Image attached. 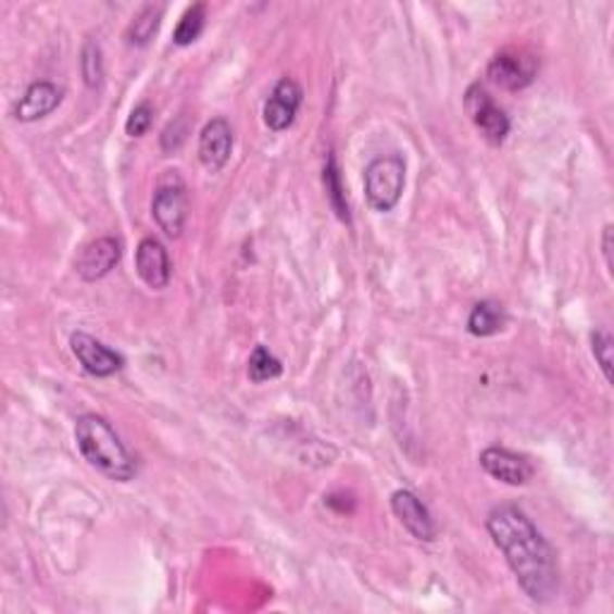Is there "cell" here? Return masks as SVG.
<instances>
[{
  "mask_svg": "<svg viewBox=\"0 0 614 614\" xmlns=\"http://www.w3.org/2000/svg\"><path fill=\"white\" fill-rule=\"evenodd\" d=\"M488 532L524 593L536 602L552 600L560 584L557 560L532 521L516 506H497L488 516Z\"/></svg>",
  "mask_w": 614,
  "mask_h": 614,
  "instance_id": "6da1fadb",
  "label": "cell"
},
{
  "mask_svg": "<svg viewBox=\"0 0 614 614\" xmlns=\"http://www.w3.org/2000/svg\"><path fill=\"white\" fill-rule=\"evenodd\" d=\"M75 442L89 466L101 471L106 478L118 483L135 478V459L121 442V437L115 435L109 421H103L101 415L87 413L83 418H77Z\"/></svg>",
  "mask_w": 614,
  "mask_h": 614,
  "instance_id": "7a4b0ae2",
  "label": "cell"
},
{
  "mask_svg": "<svg viewBox=\"0 0 614 614\" xmlns=\"http://www.w3.org/2000/svg\"><path fill=\"white\" fill-rule=\"evenodd\" d=\"M405 188V164L399 154L377 156L365 168V197L375 212H391Z\"/></svg>",
  "mask_w": 614,
  "mask_h": 614,
  "instance_id": "3957f363",
  "label": "cell"
},
{
  "mask_svg": "<svg viewBox=\"0 0 614 614\" xmlns=\"http://www.w3.org/2000/svg\"><path fill=\"white\" fill-rule=\"evenodd\" d=\"M188 188L176 176V171H166V176L159 180V188L152 200V214L156 218L159 228L164 230L168 238H180L185 224H188Z\"/></svg>",
  "mask_w": 614,
  "mask_h": 614,
  "instance_id": "277c9868",
  "label": "cell"
},
{
  "mask_svg": "<svg viewBox=\"0 0 614 614\" xmlns=\"http://www.w3.org/2000/svg\"><path fill=\"white\" fill-rule=\"evenodd\" d=\"M463 106H466V113L471 115L473 125L478 127L480 135L490 145H502L506 140L509 130H512L509 115L500 106H497L483 85H471L468 87L466 99H463Z\"/></svg>",
  "mask_w": 614,
  "mask_h": 614,
  "instance_id": "5b68a950",
  "label": "cell"
},
{
  "mask_svg": "<svg viewBox=\"0 0 614 614\" xmlns=\"http://www.w3.org/2000/svg\"><path fill=\"white\" fill-rule=\"evenodd\" d=\"M536 73H538L536 58L521 49H506L502 53H497L488 65L490 83L506 91L526 89L532 79H536Z\"/></svg>",
  "mask_w": 614,
  "mask_h": 614,
  "instance_id": "8992f818",
  "label": "cell"
},
{
  "mask_svg": "<svg viewBox=\"0 0 614 614\" xmlns=\"http://www.w3.org/2000/svg\"><path fill=\"white\" fill-rule=\"evenodd\" d=\"M71 346L79 365H83L85 373H89L91 377H111L115 373H121L125 365L121 353L111 351L109 346H103L101 341L95 339V336H89L85 331L73 334Z\"/></svg>",
  "mask_w": 614,
  "mask_h": 614,
  "instance_id": "52a82bcc",
  "label": "cell"
},
{
  "mask_svg": "<svg viewBox=\"0 0 614 614\" xmlns=\"http://www.w3.org/2000/svg\"><path fill=\"white\" fill-rule=\"evenodd\" d=\"M300 103H303V89L291 77H284L274 87L272 97L264 103V123L274 133H284L293 125Z\"/></svg>",
  "mask_w": 614,
  "mask_h": 614,
  "instance_id": "ba28073f",
  "label": "cell"
},
{
  "mask_svg": "<svg viewBox=\"0 0 614 614\" xmlns=\"http://www.w3.org/2000/svg\"><path fill=\"white\" fill-rule=\"evenodd\" d=\"M391 512L397 514L401 526L411 532L413 538L423 542H433L437 538V526L433 514L421 502V497L411 490H397L391 494Z\"/></svg>",
  "mask_w": 614,
  "mask_h": 614,
  "instance_id": "9c48e42d",
  "label": "cell"
},
{
  "mask_svg": "<svg viewBox=\"0 0 614 614\" xmlns=\"http://www.w3.org/2000/svg\"><path fill=\"white\" fill-rule=\"evenodd\" d=\"M230 152H234V130H230L228 121L214 118L206 123L200 133V145H197L202 166L210 173H218L228 164Z\"/></svg>",
  "mask_w": 614,
  "mask_h": 614,
  "instance_id": "30bf717a",
  "label": "cell"
},
{
  "mask_svg": "<svg viewBox=\"0 0 614 614\" xmlns=\"http://www.w3.org/2000/svg\"><path fill=\"white\" fill-rule=\"evenodd\" d=\"M480 466L490 475V478L500 480L504 485H526L532 478V466L526 456L514 454V451L502 447H490L480 454Z\"/></svg>",
  "mask_w": 614,
  "mask_h": 614,
  "instance_id": "8fae6325",
  "label": "cell"
},
{
  "mask_svg": "<svg viewBox=\"0 0 614 614\" xmlns=\"http://www.w3.org/2000/svg\"><path fill=\"white\" fill-rule=\"evenodd\" d=\"M123 246L121 240H115L111 236H103L91 240L89 246L83 248L77 258V274L83 276L85 281H99L103 276H109L115 264L121 262Z\"/></svg>",
  "mask_w": 614,
  "mask_h": 614,
  "instance_id": "7c38bea8",
  "label": "cell"
},
{
  "mask_svg": "<svg viewBox=\"0 0 614 614\" xmlns=\"http://www.w3.org/2000/svg\"><path fill=\"white\" fill-rule=\"evenodd\" d=\"M135 266L140 279L154 288V291H164L171 284V260L164 248V242L156 238H145L135 252Z\"/></svg>",
  "mask_w": 614,
  "mask_h": 614,
  "instance_id": "4fadbf2b",
  "label": "cell"
},
{
  "mask_svg": "<svg viewBox=\"0 0 614 614\" xmlns=\"http://www.w3.org/2000/svg\"><path fill=\"white\" fill-rule=\"evenodd\" d=\"M63 101V89H58L53 83H34L25 91V97L17 101L15 118L20 123H34L53 113Z\"/></svg>",
  "mask_w": 614,
  "mask_h": 614,
  "instance_id": "5bb4252c",
  "label": "cell"
},
{
  "mask_svg": "<svg viewBox=\"0 0 614 614\" xmlns=\"http://www.w3.org/2000/svg\"><path fill=\"white\" fill-rule=\"evenodd\" d=\"M504 324H506L504 310L502 305L492 303V300H483V303L475 305L468 315V331L473 336H480V339L500 334L504 329Z\"/></svg>",
  "mask_w": 614,
  "mask_h": 614,
  "instance_id": "9a60e30c",
  "label": "cell"
},
{
  "mask_svg": "<svg viewBox=\"0 0 614 614\" xmlns=\"http://www.w3.org/2000/svg\"><path fill=\"white\" fill-rule=\"evenodd\" d=\"M284 373V365L279 358H276L266 346H254V351L248 361V375L254 385H262V381L276 379Z\"/></svg>",
  "mask_w": 614,
  "mask_h": 614,
  "instance_id": "2e32d148",
  "label": "cell"
},
{
  "mask_svg": "<svg viewBox=\"0 0 614 614\" xmlns=\"http://www.w3.org/2000/svg\"><path fill=\"white\" fill-rule=\"evenodd\" d=\"M206 22V5L204 3H195L188 10H185L176 32H173V43L176 46H190L192 41L200 39V34L204 29Z\"/></svg>",
  "mask_w": 614,
  "mask_h": 614,
  "instance_id": "e0dca14e",
  "label": "cell"
},
{
  "mask_svg": "<svg viewBox=\"0 0 614 614\" xmlns=\"http://www.w3.org/2000/svg\"><path fill=\"white\" fill-rule=\"evenodd\" d=\"M161 15H164V5H145L142 13L135 17L130 29H127V41L135 46L149 43L161 25Z\"/></svg>",
  "mask_w": 614,
  "mask_h": 614,
  "instance_id": "ac0fdd59",
  "label": "cell"
},
{
  "mask_svg": "<svg viewBox=\"0 0 614 614\" xmlns=\"http://www.w3.org/2000/svg\"><path fill=\"white\" fill-rule=\"evenodd\" d=\"M324 188H327L329 202H331V206H334L336 216H339L341 222L351 224L349 202H346L343 185H341V173H339V168H336V159H334V156H329V159H327V166H324Z\"/></svg>",
  "mask_w": 614,
  "mask_h": 614,
  "instance_id": "d6986e66",
  "label": "cell"
},
{
  "mask_svg": "<svg viewBox=\"0 0 614 614\" xmlns=\"http://www.w3.org/2000/svg\"><path fill=\"white\" fill-rule=\"evenodd\" d=\"M79 65H83L85 85L89 89H99L103 85V53H101V46L95 39H87Z\"/></svg>",
  "mask_w": 614,
  "mask_h": 614,
  "instance_id": "ffe728a7",
  "label": "cell"
},
{
  "mask_svg": "<svg viewBox=\"0 0 614 614\" xmlns=\"http://www.w3.org/2000/svg\"><path fill=\"white\" fill-rule=\"evenodd\" d=\"M590 343H593V355L605 375L607 381H612V336L605 329H598L590 336Z\"/></svg>",
  "mask_w": 614,
  "mask_h": 614,
  "instance_id": "44dd1931",
  "label": "cell"
},
{
  "mask_svg": "<svg viewBox=\"0 0 614 614\" xmlns=\"http://www.w3.org/2000/svg\"><path fill=\"white\" fill-rule=\"evenodd\" d=\"M152 123H154V109L145 101V103H140V106L133 109L130 118H127V123H125V133L130 137H142V135H147L149 127H152Z\"/></svg>",
  "mask_w": 614,
  "mask_h": 614,
  "instance_id": "7402d4cb",
  "label": "cell"
},
{
  "mask_svg": "<svg viewBox=\"0 0 614 614\" xmlns=\"http://www.w3.org/2000/svg\"><path fill=\"white\" fill-rule=\"evenodd\" d=\"M180 123L183 121L171 123L164 130V135H161V147H164V152H176V149L185 142V133H188V130H185V125L178 130Z\"/></svg>",
  "mask_w": 614,
  "mask_h": 614,
  "instance_id": "603a6c76",
  "label": "cell"
},
{
  "mask_svg": "<svg viewBox=\"0 0 614 614\" xmlns=\"http://www.w3.org/2000/svg\"><path fill=\"white\" fill-rule=\"evenodd\" d=\"M602 254H605V264L612 272V226H605V234H602Z\"/></svg>",
  "mask_w": 614,
  "mask_h": 614,
  "instance_id": "cb8c5ba5",
  "label": "cell"
}]
</instances>
